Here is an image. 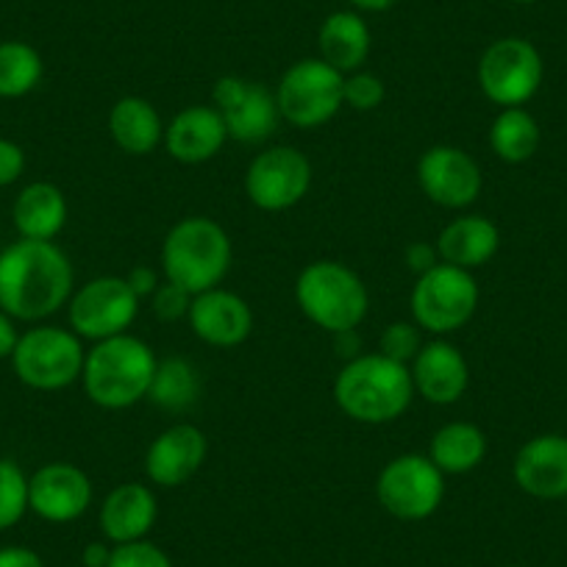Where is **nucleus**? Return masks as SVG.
<instances>
[{"instance_id":"obj_1","label":"nucleus","mask_w":567,"mask_h":567,"mask_svg":"<svg viewBox=\"0 0 567 567\" xmlns=\"http://www.w3.org/2000/svg\"><path fill=\"white\" fill-rule=\"evenodd\" d=\"M75 272L68 254L45 239H18L0 250V309L37 323L68 307Z\"/></svg>"},{"instance_id":"obj_2","label":"nucleus","mask_w":567,"mask_h":567,"mask_svg":"<svg viewBox=\"0 0 567 567\" xmlns=\"http://www.w3.org/2000/svg\"><path fill=\"white\" fill-rule=\"evenodd\" d=\"M409 364L384 353H359L342 364L334 381V401L346 417L362 425H386L401 417L414 401Z\"/></svg>"},{"instance_id":"obj_3","label":"nucleus","mask_w":567,"mask_h":567,"mask_svg":"<svg viewBox=\"0 0 567 567\" xmlns=\"http://www.w3.org/2000/svg\"><path fill=\"white\" fill-rule=\"evenodd\" d=\"M156 364L159 359L140 337H109L86 351L81 384L95 406L120 412L148 398Z\"/></svg>"},{"instance_id":"obj_4","label":"nucleus","mask_w":567,"mask_h":567,"mask_svg":"<svg viewBox=\"0 0 567 567\" xmlns=\"http://www.w3.org/2000/svg\"><path fill=\"white\" fill-rule=\"evenodd\" d=\"M234 245L226 228L204 215L184 217L162 243V272L193 296L220 287L231 270Z\"/></svg>"},{"instance_id":"obj_5","label":"nucleus","mask_w":567,"mask_h":567,"mask_svg":"<svg viewBox=\"0 0 567 567\" xmlns=\"http://www.w3.org/2000/svg\"><path fill=\"white\" fill-rule=\"evenodd\" d=\"M296 303L303 318L318 329L337 331L359 329L368 318V284L351 267L334 259H318L298 272Z\"/></svg>"},{"instance_id":"obj_6","label":"nucleus","mask_w":567,"mask_h":567,"mask_svg":"<svg viewBox=\"0 0 567 567\" xmlns=\"http://www.w3.org/2000/svg\"><path fill=\"white\" fill-rule=\"evenodd\" d=\"M478 298L482 292L471 270L440 261L437 267L417 276L409 296V312L420 331L449 337L471 323L478 309Z\"/></svg>"},{"instance_id":"obj_7","label":"nucleus","mask_w":567,"mask_h":567,"mask_svg":"<svg viewBox=\"0 0 567 567\" xmlns=\"http://www.w3.org/2000/svg\"><path fill=\"white\" fill-rule=\"evenodd\" d=\"M342 86H346V75L320 56L290 64L276 86L281 120L303 131L320 128L346 106Z\"/></svg>"},{"instance_id":"obj_8","label":"nucleus","mask_w":567,"mask_h":567,"mask_svg":"<svg viewBox=\"0 0 567 567\" xmlns=\"http://www.w3.org/2000/svg\"><path fill=\"white\" fill-rule=\"evenodd\" d=\"M86 351L73 329L40 326L20 334L12 353V368L25 386L56 392L81 381Z\"/></svg>"},{"instance_id":"obj_9","label":"nucleus","mask_w":567,"mask_h":567,"mask_svg":"<svg viewBox=\"0 0 567 567\" xmlns=\"http://www.w3.org/2000/svg\"><path fill=\"white\" fill-rule=\"evenodd\" d=\"M545 64L537 48L523 37H501L478 59V90L501 109L526 106L543 86Z\"/></svg>"},{"instance_id":"obj_10","label":"nucleus","mask_w":567,"mask_h":567,"mask_svg":"<svg viewBox=\"0 0 567 567\" xmlns=\"http://www.w3.org/2000/svg\"><path fill=\"white\" fill-rule=\"evenodd\" d=\"M375 498L398 520H425L443 506L445 473L429 456L401 454L381 467Z\"/></svg>"},{"instance_id":"obj_11","label":"nucleus","mask_w":567,"mask_h":567,"mask_svg":"<svg viewBox=\"0 0 567 567\" xmlns=\"http://www.w3.org/2000/svg\"><path fill=\"white\" fill-rule=\"evenodd\" d=\"M140 303L123 276H97L70 296V329L90 342L128 334L131 323L140 315Z\"/></svg>"},{"instance_id":"obj_12","label":"nucleus","mask_w":567,"mask_h":567,"mask_svg":"<svg viewBox=\"0 0 567 567\" xmlns=\"http://www.w3.org/2000/svg\"><path fill=\"white\" fill-rule=\"evenodd\" d=\"M312 187V162L292 145H272L245 171V195L261 212H287L301 204Z\"/></svg>"},{"instance_id":"obj_13","label":"nucleus","mask_w":567,"mask_h":567,"mask_svg":"<svg viewBox=\"0 0 567 567\" xmlns=\"http://www.w3.org/2000/svg\"><path fill=\"white\" fill-rule=\"evenodd\" d=\"M212 106L220 112L228 140L243 145H261L281 123L276 92L243 75H223L212 90Z\"/></svg>"},{"instance_id":"obj_14","label":"nucleus","mask_w":567,"mask_h":567,"mask_svg":"<svg viewBox=\"0 0 567 567\" xmlns=\"http://www.w3.org/2000/svg\"><path fill=\"white\" fill-rule=\"evenodd\" d=\"M417 184L432 204L460 212L478 200L484 173L467 151L456 145H434L417 162Z\"/></svg>"},{"instance_id":"obj_15","label":"nucleus","mask_w":567,"mask_h":567,"mask_svg":"<svg viewBox=\"0 0 567 567\" xmlns=\"http://www.w3.org/2000/svg\"><path fill=\"white\" fill-rule=\"evenodd\" d=\"M92 506V482L79 465L51 462L29 478V509L48 523H73Z\"/></svg>"},{"instance_id":"obj_16","label":"nucleus","mask_w":567,"mask_h":567,"mask_svg":"<svg viewBox=\"0 0 567 567\" xmlns=\"http://www.w3.org/2000/svg\"><path fill=\"white\" fill-rule=\"evenodd\" d=\"M209 454V440L193 423H173L148 445L145 476L156 487H182L204 467Z\"/></svg>"},{"instance_id":"obj_17","label":"nucleus","mask_w":567,"mask_h":567,"mask_svg":"<svg viewBox=\"0 0 567 567\" xmlns=\"http://www.w3.org/2000/svg\"><path fill=\"white\" fill-rule=\"evenodd\" d=\"M187 323L200 342L212 348H237L254 331V312L245 298L237 292L215 290L198 292L189 307Z\"/></svg>"},{"instance_id":"obj_18","label":"nucleus","mask_w":567,"mask_h":567,"mask_svg":"<svg viewBox=\"0 0 567 567\" xmlns=\"http://www.w3.org/2000/svg\"><path fill=\"white\" fill-rule=\"evenodd\" d=\"M414 381V392L434 406H451L462 401L471 384V368L454 342L437 340L423 342L414 362L409 364Z\"/></svg>"},{"instance_id":"obj_19","label":"nucleus","mask_w":567,"mask_h":567,"mask_svg":"<svg viewBox=\"0 0 567 567\" xmlns=\"http://www.w3.org/2000/svg\"><path fill=\"white\" fill-rule=\"evenodd\" d=\"M515 484L539 501L567 498V437L537 434L520 445L512 465Z\"/></svg>"},{"instance_id":"obj_20","label":"nucleus","mask_w":567,"mask_h":567,"mask_svg":"<svg viewBox=\"0 0 567 567\" xmlns=\"http://www.w3.org/2000/svg\"><path fill=\"white\" fill-rule=\"evenodd\" d=\"M159 517V504L148 484L128 482L117 484L112 493L103 498L97 512V526L106 543L125 545L145 539Z\"/></svg>"},{"instance_id":"obj_21","label":"nucleus","mask_w":567,"mask_h":567,"mask_svg":"<svg viewBox=\"0 0 567 567\" xmlns=\"http://www.w3.org/2000/svg\"><path fill=\"white\" fill-rule=\"evenodd\" d=\"M228 142L226 123L215 106H187L165 125V151L182 165L215 159Z\"/></svg>"},{"instance_id":"obj_22","label":"nucleus","mask_w":567,"mask_h":567,"mask_svg":"<svg viewBox=\"0 0 567 567\" xmlns=\"http://www.w3.org/2000/svg\"><path fill=\"white\" fill-rule=\"evenodd\" d=\"M440 261L462 267V270H476L493 261L501 248V231L489 217L484 215H462L451 220L440 231L437 243Z\"/></svg>"},{"instance_id":"obj_23","label":"nucleus","mask_w":567,"mask_h":567,"mask_svg":"<svg viewBox=\"0 0 567 567\" xmlns=\"http://www.w3.org/2000/svg\"><path fill=\"white\" fill-rule=\"evenodd\" d=\"M318 48L320 59L329 62L334 70H340L342 75L357 73V70L364 68L370 48H373L368 20L357 9L329 14L318 31Z\"/></svg>"},{"instance_id":"obj_24","label":"nucleus","mask_w":567,"mask_h":567,"mask_svg":"<svg viewBox=\"0 0 567 567\" xmlns=\"http://www.w3.org/2000/svg\"><path fill=\"white\" fill-rule=\"evenodd\" d=\"M109 134L128 156H148L165 142V123L151 101L125 95L109 112Z\"/></svg>"},{"instance_id":"obj_25","label":"nucleus","mask_w":567,"mask_h":567,"mask_svg":"<svg viewBox=\"0 0 567 567\" xmlns=\"http://www.w3.org/2000/svg\"><path fill=\"white\" fill-rule=\"evenodd\" d=\"M12 220L20 239H45L53 243L68 223V198L51 182H34L20 189L12 206Z\"/></svg>"},{"instance_id":"obj_26","label":"nucleus","mask_w":567,"mask_h":567,"mask_svg":"<svg viewBox=\"0 0 567 567\" xmlns=\"http://www.w3.org/2000/svg\"><path fill=\"white\" fill-rule=\"evenodd\" d=\"M429 460L445 473V476H462L476 471L487 456V434L476 423L454 420L437 429L429 443Z\"/></svg>"},{"instance_id":"obj_27","label":"nucleus","mask_w":567,"mask_h":567,"mask_svg":"<svg viewBox=\"0 0 567 567\" xmlns=\"http://www.w3.org/2000/svg\"><path fill=\"white\" fill-rule=\"evenodd\" d=\"M489 148L506 165H523L539 148V123L523 106L501 109L489 125Z\"/></svg>"},{"instance_id":"obj_28","label":"nucleus","mask_w":567,"mask_h":567,"mask_svg":"<svg viewBox=\"0 0 567 567\" xmlns=\"http://www.w3.org/2000/svg\"><path fill=\"white\" fill-rule=\"evenodd\" d=\"M200 395V379L198 370L182 357H171L162 359L156 364L154 381H151L148 398L156 403L159 409L173 414H182L198 401Z\"/></svg>"},{"instance_id":"obj_29","label":"nucleus","mask_w":567,"mask_h":567,"mask_svg":"<svg viewBox=\"0 0 567 567\" xmlns=\"http://www.w3.org/2000/svg\"><path fill=\"white\" fill-rule=\"evenodd\" d=\"M45 64L29 42H0V97H23L40 86Z\"/></svg>"},{"instance_id":"obj_30","label":"nucleus","mask_w":567,"mask_h":567,"mask_svg":"<svg viewBox=\"0 0 567 567\" xmlns=\"http://www.w3.org/2000/svg\"><path fill=\"white\" fill-rule=\"evenodd\" d=\"M29 512V476L12 460H0V532L18 526Z\"/></svg>"},{"instance_id":"obj_31","label":"nucleus","mask_w":567,"mask_h":567,"mask_svg":"<svg viewBox=\"0 0 567 567\" xmlns=\"http://www.w3.org/2000/svg\"><path fill=\"white\" fill-rule=\"evenodd\" d=\"M423 348V337H420L417 323H409V320H398V323L384 326L379 337V353L395 359L401 364H412L417 351Z\"/></svg>"},{"instance_id":"obj_32","label":"nucleus","mask_w":567,"mask_h":567,"mask_svg":"<svg viewBox=\"0 0 567 567\" xmlns=\"http://www.w3.org/2000/svg\"><path fill=\"white\" fill-rule=\"evenodd\" d=\"M342 97H346V106H351L353 112H375L384 103L386 86L375 73L357 70V73L346 75Z\"/></svg>"},{"instance_id":"obj_33","label":"nucleus","mask_w":567,"mask_h":567,"mask_svg":"<svg viewBox=\"0 0 567 567\" xmlns=\"http://www.w3.org/2000/svg\"><path fill=\"white\" fill-rule=\"evenodd\" d=\"M109 567H173V559L151 539L114 545Z\"/></svg>"},{"instance_id":"obj_34","label":"nucleus","mask_w":567,"mask_h":567,"mask_svg":"<svg viewBox=\"0 0 567 567\" xmlns=\"http://www.w3.org/2000/svg\"><path fill=\"white\" fill-rule=\"evenodd\" d=\"M154 312L156 318L165 320V323H173V320H184L189 315V307H193V292L178 287L173 281H162L159 290L154 292Z\"/></svg>"},{"instance_id":"obj_35","label":"nucleus","mask_w":567,"mask_h":567,"mask_svg":"<svg viewBox=\"0 0 567 567\" xmlns=\"http://www.w3.org/2000/svg\"><path fill=\"white\" fill-rule=\"evenodd\" d=\"M25 173V151L20 148L18 142L3 140L0 136V187L18 182Z\"/></svg>"},{"instance_id":"obj_36","label":"nucleus","mask_w":567,"mask_h":567,"mask_svg":"<svg viewBox=\"0 0 567 567\" xmlns=\"http://www.w3.org/2000/svg\"><path fill=\"white\" fill-rule=\"evenodd\" d=\"M440 265V254L437 245L432 243H412L406 248V267L414 272V276H423L432 267Z\"/></svg>"},{"instance_id":"obj_37","label":"nucleus","mask_w":567,"mask_h":567,"mask_svg":"<svg viewBox=\"0 0 567 567\" xmlns=\"http://www.w3.org/2000/svg\"><path fill=\"white\" fill-rule=\"evenodd\" d=\"M125 281H128V287L131 290L136 292V298H151L154 296L156 290H159V272L154 270V267H148V265H136L134 270L128 272V276H125Z\"/></svg>"},{"instance_id":"obj_38","label":"nucleus","mask_w":567,"mask_h":567,"mask_svg":"<svg viewBox=\"0 0 567 567\" xmlns=\"http://www.w3.org/2000/svg\"><path fill=\"white\" fill-rule=\"evenodd\" d=\"M0 567H45V561L25 545H7L0 548Z\"/></svg>"},{"instance_id":"obj_39","label":"nucleus","mask_w":567,"mask_h":567,"mask_svg":"<svg viewBox=\"0 0 567 567\" xmlns=\"http://www.w3.org/2000/svg\"><path fill=\"white\" fill-rule=\"evenodd\" d=\"M18 329H14V318H9L3 309H0V359H12L14 348H18Z\"/></svg>"},{"instance_id":"obj_40","label":"nucleus","mask_w":567,"mask_h":567,"mask_svg":"<svg viewBox=\"0 0 567 567\" xmlns=\"http://www.w3.org/2000/svg\"><path fill=\"white\" fill-rule=\"evenodd\" d=\"M334 337V348L337 353H340L346 362H351V359L359 357V351H362V340H359V329H348V331H337Z\"/></svg>"},{"instance_id":"obj_41","label":"nucleus","mask_w":567,"mask_h":567,"mask_svg":"<svg viewBox=\"0 0 567 567\" xmlns=\"http://www.w3.org/2000/svg\"><path fill=\"white\" fill-rule=\"evenodd\" d=\"M112 543H106V539H95V543H90L84 548V554H81V561H84V567H109V559H112Z\"/></svg>"},{"instance_id":"obj_42","label":"nucleus","mask_w":567,"mask_h":567,"mask_svg":"<svg viewBox=\"0 0 567 567\" xmlns=\"http://www.w3.org/2000/svg\"><path fill=\"white\" fill-rule=\"evenodd\" d=\"M357 12H373V14H381V12H390L392 7H398V0H348Z\"/></svg>"},{"instance_id":"obj_43","label":"nucleus","mask_w":567,"mask_h":567,"mask_svg":"<svg viewBox=\"0 0 567 567\" xmlns=\"http://www.w3.org/2000/svg\"><path fill=\"white\" fill-rule=\"evenodd\" d=\"M512 3H517V7H532V3H539V0H512Z\"/></svg>"},{"instance_id":"obj_44","label":"nucleus","mask_w":567,"mask_h":567,"mask_svg":"<svg viewBox=\"0 0 567 567\" xmlns=\"http://www.w3.org/2000/svg\"><path fill=\"white\" fill-rule=\"evenodd\" d=\"M509 567H520V565H509Z\"/></svg>"},{"instance_id":"obj_45","label":"nucleus","mask_w":567,"mask_h":567,"mask_svg":"<svg viewBox=\"0 0 567 567\" xmlns=\"http://www.w3.org/2000/svg\"><path fill=\"white\" fill-rule=\"evenodd\" d=\"M565 504H567V498H565Z\"/></svg>"}]
</instances>
